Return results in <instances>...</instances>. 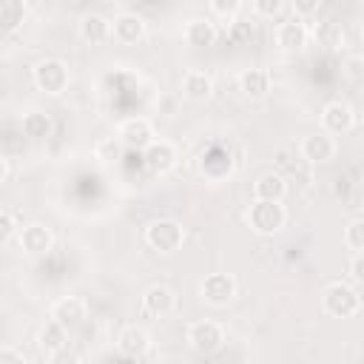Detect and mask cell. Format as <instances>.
Returning a JSON list of instances; mask_svg holds the SVG:
<instances>
[{
	"instance_id": "cell-1",
	"label": "cell",
	"mask_w": 364,
	"mask_h": 364,
	"mask_svg": "<svg viewBox=\"0 0 364 364\" xmlns=\"http://www.w3.org/2000/svg\"><path fill=\"white\" fill-rule=\"evenodd\" d=\"M247 225L253 233L259 236H276L284 230L287 225V210L282 202H270V199H253L247 208Z\"/></svg>"
},
{
	"instance_id": "cell-12",
	"label": "cell",
	"mask_w": 364,
	"mask_h": 364,
	"mask_svg": "<svg viewBox=\"0 0 364 364\" xmlns=\"http://www.w3.org/2000/svg\"><path fill=\"white\" fill-rule=\"evenodd\" d=\"M355 114L344 100H333L321 108V131H327L330 136H341L353 128Z\"/></svg>"
},
{
	"instance_id": "cell-9",
	"label": "cell",
	"mask_w": 364,
	"mask_h": 364,
	"mask_svg": "<svg viewBox=\"0 0 364 364\" xmlns=\"http://www.w3.org/2000/svg\"><path fill=\"white\" fill-rule=\"evenodd\" d=\"M117 139L131 151H142L154 139V125L148 117H128L117 125Z\"/></svg>"
},
{
	"instance_id": "cell-18",
	"label": "cell",
	"mask_w": 364,
	"mask_h": 364,
	"mask_svg": "<svg viewBox=\"0 0 364 364\" xmlns=\"http://www.w3.org/2000/svg\"><path fill=\"white\" fill-rule=\"evenodd\" d=\"M182 97L191 102H208L213 97V77L205 71H188L182 77Z\"/></svg>"
},
{
	"instance_id": "cell-35",
	"label": "cell",
	"mask_w": 364,
	"mask_h": 364,
	"mask_svg": "<svg viewBox=\"0 0 364 364\" xmlns=\"http://www.w3.org/2000/svg\"><path fill=\"white\" fill-rule=\"evenodd\" d=\"M344 74H347L350 80H358V77H361V57H358V54H353V57L344 60Z\"/></svg>"
},
{
	"instance_id": "cell-5",
	"label": "cell",
	"mask_w": 364,
	"mask_h": 364,
	"mask_svg": "<svg viewBox=\"0 0 364 364\" xmlns=\"http://www.w3.org/2000/svg\"><path fill=\"white\" fill-rule=\"evenodd\" d=\"M31 77H34V85H37L43 94H51V97L63 94V91L68 88V82H71L68 65H65L63 60H57V57H46V60H40V63L34 65Z\"/></svg>"
},
{
	"instance_id": "cell-14",
	"label": "cell",
	"mask_w": 364,
	"mask_h": 364,
	"mask_svg": "<svg viewBox=\"0 0 364 364\" xmlns=\"http://www.w3.org/2000/svg\"><path fill=\"white\" fill-rule=\"evenodd\" d=\"M145 37V20L134 11H122L111 20V40H117L119 46H136Z\"/></svg>"
},
{
	"instance_id": "cell-25",
	"label": "cell",
	"mask_w": 364,
	"mask_h": 364,
	"mask_svg": "<svg viewBox=\"0 0 364 364\" xmlns=\"http://www.w3.org/2000/svg\"><path fill=\"white\" fill-rule=\"evenodd\" d=\"M51 128H54V125H51V117L43 114V111H26L23 119H20L23 136H28V139H34V142L51 136Z\"/></svg>"
},
{
	"instance_id": "cell-36",
	"label": "cell",
	"mask_w": 364,
	"mask_h": 364,
	"mask_svg": "<svg viewBox=\"0 0 364 364\" xmlns=\"http://www.w3.org/2000/svg\"><path fill=\"white\" fill-rule=\"evenodd\" d=\"M6 176H9V162H6V156L0 154V182H6Z\"/></svg>"
},
{
	"instance_id": "cell-30",
	"label": "cell",
	"mask_w": 364,
	"mask_h": 364,
	"mask_svg": "<svg viewBox=\"0 0 364 364\" xmlns=\"http://www.w3.org/2000/svg\"><path fill=\"white\" fill-rule=\"evenodd\" d=\"M290 9L296 20H307L321 9V0H290Z\"/></svg>"
},
{
	"instance_id": "cell-7",
	"label": "cell",
	"mask_w": 364,
	"mask_h": 364,
	"mask_svg": "<svg viewBox=\"0 0 364 364\" xmlns=\"http://www.w3.org/2000/svg\"><path fill=\"white\" fill-rule=\"evenodd\" d=\"M17 245L26 256L40 259L54 247V233H51V228L40 225V222H31L26 228H17Z\"/></svg>"
},
{
	"instance_id": "cell-11",
	"label": "cell",
	"mask_w": 364,
	"mask_h": 364,
	"mask_svg": "<svg viewBox=\"0 0 364 364\" xmlns=\"http://www.w3.org/2000/svg\"><path fill=\"white\" fill-rule=\"evenodd\" d=\"M51 318L60 321L65 330H77L88 318V304L80 296H60L51 304Z\"/></svg>"
},
{
	"instance_id": "cell-26",
	"label": "cell",
	"mask_w": 364,
	"mask_h": 364,
	"mask_svg": "<svg viewBox=\"0 0 364 364\" xmlns=\"http://www.w3.org/2000/svg\"><path fill=\"white\" fill-rule=\"evenodd\" d=\"M313 37H316V46L324 51H338L344 46V31L338 23H318L313 28Z\"/></svg>"
},
{
	"instance_id": "cell-4",
	"label": "cell",
	"mask_w": 364,
	"mask_h": 364,
	"mask_svg": "<svg viewBox=\"0 0 364 364\" xmlns=\"http://www.w3.org/2000/svg\"><path fill=\"white\" fill-rule=\"evenodd\" d=\"M185 338H188V347L193 353L210 355V353H216L225 344V327L219 321H213V318H199V321L188 324Z\"/></svg>"
},
{
	"instance_id": "cell-32",
	"label": "cell",
	"mask_w": 364,
	"mask_h": 364,
	"mask_svg": "<svg viewBox=\"0 0 364 364\" xmlns=\"http://www.w3.org/2000/svg\"><path fill=\"white\" fill-rule=\"evenodd\" d=\"M14 236H17V219L9 210L0 208V245L9 242V239H14Z\"/></svg>"
},
{
	"instance_id": "cell-6",
	"label": "cell",
	"mask_w": 364,
	"mask_h": 364,
	"mask_svg": "<svg viewBox=\"0 0 364 364\" xmlns=\"http://www.w3.org/2000/svg\"><path fill=\"white\" fill-rule=\"evenodd\" d=\"M199 296L205 304L225 307L236 299V279L230 273H208L199 284Z\"/></svg>"
},
{
	"instance_id": "cell-20",
	"label": "cell",
	"mask_w": 364,
	"mask_h": 364,
	"mask_svg": "<svg viewBox=\"0 0 364 364\" xmlns=\"http://www.w3.org/2000/svg\"><path fill=\"white\" fill-rule=\"evenodd\" d=\"M185 43L193 46V48H208L216 43V26L208 20V17H193L185 23V31H182Z\"/></svg>"
},
{
	"instance_id": "cell-27",
	"label": "cell",
	"mask_w": 364,
	"mask_h": 364,
	"mask_svg": "<svg viewBox=\"0 0 364 364\" xmlns=\"http://www.w3.org/2000/svg\"><path fill=\"white\" fill-rule=\"evenodd\" d=\"M253 40V23L245 17H233L228 26V43L233 46H247Z\"/></svg>"
},
{
	"instance_id": "cell-21",
	"label": "cell",
	"mask_w": 364,
	"mask_h": 364,
	"mask_svg": "<svg viewBox=\"0 0 364 364\" xmlns=\"http://www.w3.org/2000/svg\"><path fill=\"white\" fill-rule=\"evenodd\" d=\"M287 193V182L282 173H262L256 182H253V199H270V202H282Z\"/></svg>"
},
{
	"instance_id": "cell-22",
	"label": "cell",
	"mask_w": 364,
	"mask_h": 364,
	"mask_svg": "<svg viewBox=\"0 0 364 364\" xmlns=\"http://www.w3.org/2000/svg\"><path fill=\"white\" fill-rule=\"evenodd\" d=\"M239 91L250 100H262L270 91V74L262 68H245L239 74Z\"/></svg>"
},
{
	"instance_id": "cell-3",
	"label": "cell",
	"mask_w": 364,
	"mask_h": 364,
	"mask_svg": "<svg viewBox=\"0 0 364 364\" xmlns=\"http://www.w3.org/2000/svg\"><path fill=\"white\" fill-rule=\"evenodd\" d=\"M185 242V228L176 219H154L145 228V245L162 256H171L182 247Z\"/></svg>"
},
{
	"instance_id": "cell-33",
	"label": "cell",
	"mask_w": 364,
	"mask_h": 364,
	"mask_svg": "<svg viewBox=\"0 0 364 364\" xmlns=\"http://www.w3.org/2000/svg\"><path fill=\"white\" fill-rule=\"evenodd\" d=\"M347 273H350V282H353V284H361V282H364V256H361V250L353 253V259H350V264H347Z\"/></svg>"
},
{
	"instance_id": "cell-10",
	"label": "cell",
	"mask_w": 364,
	"mask_h": 364,
	"mask_svg": "<svg viewBox=\"0 0 364 364\" xmlns=\"http://www.w3.org/2000/svg\"><path fill=\"white\" fill-rule=\"evenodd\" d=\"M336 151H338V145H336V139H333L327 131L307 134V136L301 139V145H299L301 159H307L310 165H324V162H330V159L336 156Z\"/></svg>"
},
{
	"instance_id": "cell-24",
	"label": "cell",
	"mask_w": 364,
	"mask_h": 364,
	"mask_svg": "<svg viewBox=\"0 0 364 364\" xmlns=\"http://www.w3.org/2000/svg\"><path fill=\"white\" fill-rule=\"evenodd\" d=\"M28 14L26 0H0V34H11L23 26Z\"/></svg>"
},
{
	"instance_id": "cell-17",
	"label": "cell",
	"mask_w": 364,
	"mask_h": 364,
	"mask_svg": "<svg viewBox=\"0 0 364 364\" xmlns=\"http://www.w3.org/2000/svg\"><path fill=\"white\" fill-rule=\"evenodd\" d=\"M307 37H310V31H307V26L301 23V20H287V23H282L279 28H276V46L282 48V51H301L304 46H307Z\"/></svg>"
},
{
	"instance_id": "cell-16",
	"label": "cell",
	"mask_w": 364,
	"mask_h": 364,
	"mask_svg": "<svg viewBox=\"0 0 364 364\" xmlns=\"http://www.w3.org/2000/svg\"><path fill=\"white\" fill-rule=\"evenodd\" d=\"M65 344H68V330H65L60 321L48 318V321L40 327V333H37V347H40V353H43V355H57V353L65 350Z\"/></svg>"
},
{
	"instance_id": "cell-31",
	"label": "cell",
	"mask_w": 364,
	"mask_h": 364,
	"mask_svg": "<svg viewBox=\"0 0 364 364\" xmlns=\"http://www.w3.org/2000/svg\"><path fill=\"white\" fill-rule=\"evenodd\" d=\"M250 6H253V11H256L259 17H264V20H273V17L282 11L284 0H250Z\"/></svg>"
},
{
	"instance_id": "cell-28",
	"label": "cell",
	"mask_w": 364,
	"mask_h": 364,
	"mask_svg": "<svg viewBox=\"0 0 364 364\" xmlns=\"http://www.w3.org/2000/svg\"><path fill=\"white\" fill-rule=\"evenodd\" d=\"M344 245H347L353 253L364 250V219H361V216H355V219L347 222V228H344Z\"/></svg>"
},
{
	"instance_id": "cell-34",
	"label": "cell",
	"mask_w": 364,
	"mask_h": 364,
	"mask_svg": "<svg viewBox=\"0 0 364 364\" xmlns=\"http://www.w3.org/2000/svg\"><path fill=\"white\" fill-rule=\"evenodd\" d=\"M26 355L17 347H0V364H23Z\"/></svg>"
},
{
	"instance_id": "cell-19",
	"label": "cell",
	"mask_w": 364,
	"mask_h": 364,
	"mask_svg": "<svg viewBox=\"0 0 364 364\" xmlns=\"http://www.w3.org/2000/svg\"><path fill=\"white\" fill-rule=\"evenodd\" d=\"M80 37L88 46H102L111 40V20L102 14H82L80 17Z\"/></svg>"
},
{
	"instance_id": "cell-15",
	"label": "cell",
	"mask_w": 364,
	"mask_h": 364,
	"mask_svg": "<svg viewBox=\"0 0 364 364\" xmlns=\"http://www.w3.org/2000/svg\"><path fill=\"white\" fill-rule=\"evenodd\" d=\"M176 307V296L168 284H151L145 293H142V310L154 318H165L171 316Z\"/></svg>"
},
{
	"instance_id": "cell-29",
	"label": "cell",
	"mask_w": 364,
	"mask_h": 364,
	"mask_svg": "<svg viewBox=\"0 0 364 364\" xmlns=\"http://www.w3.org/2000/svg\"><path fill=\"white\" fill-rule=\"evenodd\" d=\"M208 3H210V11L222 20H233L242 11V0H208Z\"/></svg>"
},
{
	"instance_id": "cell-23",
	"label": "cell",
	"mask_w": 364,
	"mask_h": 364,
	"mask_svg": "<svg viewBox=\"0 0 364 364\" xmlns=\"http://www.w3.org/2000/svg\"><path fill=\"white\" fill-rule=\"evenodd\" d=\"M199 168H202L205 176H210V179H222V176L230 171V151H225L222 145H213L210 151L202 154Z\"/></svg>"
},
{
	"instance_id": "cell-2",
	"label": "cell",
	"mask_w": 364,
	"mask_h": 364,
	"mask_svg": "<svg viewBox=\"0 0 364 364\" xmlns=\"http://www.w3.org/2000/svg\"><path fill=\"white\" fill-rule=\"evenodd\" d=\"M321 310L333 318H353L361 310V296L347 282H330L321 290Z\"/></svg>"
},
{
	"instance_id": "cell-13",
	"label": "cell",
	"mask_w": 364,
	"mask_h": 364,
	"mask_svg": "<svg viewBox=\"0 0 364 364\" xmlns=\"http://www.w3.org/2000/svg\"><path fill=\"white\" fill-rule=\"evenodd\" d=\"M117 350L122 358H145L151 350V333L139 324H128L117 336Z\"/></svg>"
},
{
	"instance_id": "cell-8",
	"label": "cell",
	"mask_w": 364,
	"mask_h": 364,
	"mask_svg": "<svg viewBox=\"0 0 364 364\" xmlns=\"http://www.w3.org/2000/svg\"><path fill=\"white\" fill-rule=\"evenodd\" d=\"M176 159H179V154H176V145L173 142H168V139H151L145 148H142V162L148 165V171L151 173H171L173 168H176Z\"/></svg>"
}]
</instances>
